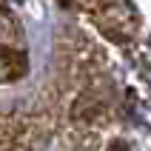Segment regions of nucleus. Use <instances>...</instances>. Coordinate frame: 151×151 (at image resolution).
<instances>
[{"label": "nucleus", "instance_id": "f257e3e1", "mask_svg": "<svg viewBox=\"0 0 151 151\" xmlns=\"http://www.w3.org/2000/svg\"><path fill=\"white\" fill-rule=\"evenodd\" d=\"M111 151H128V148H126V143H114V145H111Z\"/></svg>", "mask_w": 151, "mask_h": 151}]
</instances>
